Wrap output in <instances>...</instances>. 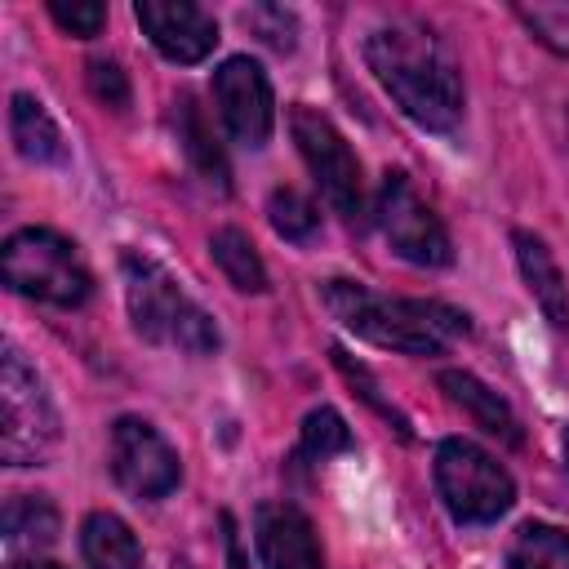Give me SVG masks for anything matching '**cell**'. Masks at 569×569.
Returning a JSON list of instances; mask_svg holds the SVG:
<instances>
[{
	"label": "cell",
	"mask_w": 569,
	"mask_h": 569,
	"mask_svg": "<svg viewBox=\"0 0 569 569\" xmlns=\"http://www.w3.org/2000/svg\"><path fill=\"white\" fill-rule=\"evenodd\" d=\"M240 22H244L267 49H276V53H293V44H298V18H293L284 4H249V9L240 13Z\"/></svg>",
	"instance_id": "cell-22"
},
{
	"label": "cell",
	"mask_w": 569,
	"mask_h": 569,
	"mask_svg": "<svg viewBox=\"0 0 569 569\" xmlns=\"http://www.w3.org/2000/svg\"><path fill=\"white\" fill-rule=\"evenodd\" d=\"M365 62L391 102L422 129L449 133L462 120V71L445 40L422 22H387L369 31Z\"/></svg>",
	"instance_id": "cell-1"
},
{
	"label": "cell",
	"mask_w": 569,
	"mask_h": 569,
	"mask_svg": "<svg viewBox=\"0 0 569 569\" xmlns=\"http://www.w3.org/2000/svg\"><path fill=\"white\" fill-rule=\"evenodd\" d=\"M516 18L533 31L538 44L569 58V4H516Z\"/></svg>",
	"instance_id": "cell-24"
},
{
	"label": "cell",
	"mask_w": 569,
	"mask_h": 569,
	"mask_svg": "<svg viewBox=\"0 0 569 569\" xmlns=\"http://www.w3.org/2000/svg\"><path fill=\"white\" fill-rule=\"evenodd\" d=\"M222 547H227V565H231V569H249V565H244V551H240V538H236L231 516H222Z\"/></svg>",
	"instance_id": "cell-27"
},
{
	"label": "cell",
	"mask_w": 569,
	"mask_h": 569,
	"mask_svg": "<svg viewBox=\"0 0 569 569\" xmlns=\"http://www.w3.org/2000/svg\"><path fill=\"white\" fill-rule=\"evenodd\" d=\"M267 218H271V227H276L284 240H293V244H307V240L316 236V227H320L316 204H311L302 191H293V187H276V191H271Z\"/></svg>",
	"instance_id": "cell-21"
},
{
	"label": "cell",
	"mask_w": 569,
	"mask_h": 569,
	"mask_svg": "<svg viewBox=\"0 0 569 569\" xmlns=\"http://www.w3.org/2000/svg\"><path fill=\"white\" fill-rule=\"evenodd\" d=\"M565 458H569V431H565Z\"/></svg>",
	"instance_id": "cell-29"
},
{
	"label": "cell",
	"mask_w": 569,
	"mask_h": 569,
	"mask_svg": "<svg viewBox=\"0 0 569 569\" xmlns=\"http://www.w3.org/2000/svg\"><path fill=\"white\" fill-rule=\"evenodd\" d=\"M436 489H440V502L449 507V516L462 525H489L516 502V480L507 476V467L462 436L440 440Z\"/></svg>",
	"instance_id": "cell-5"
},
{
	"label": "cell",
	"mask_w": 569,
	"mask_h": 569,
	"mask_svg": "<svg viewBox=\"0 0 569 569\" xmlns=\"http://www.w3.org/2000/svg\"><path fill=\"white\" fill-rule=\"evenodd\" d=\"M0 271H4V284L13 293L49 302V307H80L89 298V284H93L80 249L49 227L13 231L4 240Z\"/></svg>",
	"instance_id": "cell-4"
},
{
	"label": "cell",
	"mask_w": 569,
	"mask_h": 569,
	"mask_svg": "<svg viewBox=\"0 0 569 569\" xmlns=\"http://www.w3.org/2000/svg\"><path fill=\"white\" fill-rule=\"evenodd\" d=\"M178 138H182L191 164L200 169V178H204L209 187L227 191V160H222V151H218V142H213V133H209V124L200 120V111H196L191 98L178 102Z\"/></svg>",
	"instance_id": "cell-20"
},
{
	"label": "cell",
	"mask_w": 569,
	"mask_h": 569,
	"mask_svg": "<svg viewBox=\"0 0 569 569\" xmlns=\"http://www.w3.org/2000/svg\"><path fill=\"white\" fill-rule=\"evenodd\" d=\"M9 138H13L18 156L31 160V164H58L67 156L62 129L53 124L44 102L31 98V93H13L9 98Z\"/></svg>",
	"instance_id": "cell-14"
},
{
	"label": "cell",
	"mask_w": 569,
	"mask_h": 569,
	"mask_svg": "<svg viewBox=\"0 0 569 569\" xmlns=\"http://www.w3.org/2000/svg\"><path fill=\"white\" fill-rule=\"evenodd\" d=\"M89 89H93V98H98L102 107H111V111H124V107H129V80H124V71H120L111 58H93V62H89Z\"/></svg>",
	"instance_id": "cell-26"
},
{
	"label": "cell",
	"mask_w": 569,
	"mask_h": 569,
	"mask_svg": "<svg viewBox=\"0 0 569 569\" xmlns=\"http://www.w3.org/2000/svg\"><path fill=\"white\" fill-rule=\"evenodd\" d=\"M58 538V507L40 493H18L4 502V542L9 551H40Z\"/></svg>",
	"instance_id": "cell-17"
},
{
	"label": "cell",
	"mask_w": 569,
	"mask_h": 569,
	"mask_svg": "<svg viewBox=\"0 0 569 569\" xmlns=\"http://www.w3.org/2000/svg\"><path fill=\"white\" fill-rule=\"evenodd\" d=\"M511 244H516V262H520L525 289L533 293V302L542 307V316L556 329H569V280H565L560 262L551 258L547 240H538L533 231H516Z\"/></svg>",
	"instance_id": "cell-13"
},
{
	"label": "cell",
	"mask_w": 569,
	"mask_h": 569,
	"mask_svg": "<svg viewBox=\"0 0 569 569\" xmlns=\"http://www.w3.org/2000/svg\"><path fill=\"white\" fill-rule=\"evenodd\" d=\"M9 569H62V565H49V560H13Z\"/></svg>",
	"instance_id": "cell-28"
},
{
	"label": "cell",
	"mask_w": 569,
	"mask_h": 569,
	"mask_svg": "<svg viewBox=\"0 0 569 569\" xmlns=\"http://www.w3.org/2000/svg\"><path fill=\"white\" fill-rule=\"evenodd\" d=\"M213 102L218 116L227 124V133L244 147H262L271 138L276 124V98H271V80L253 58H227L213 71Z\"/></svg>",
	"instance_id": "cell-10"
},
{
	"label": "cell",
	"mask_w": 569,
	"mask_h": 569,
	"mask_svg": "<svg viewBox=\"0 0 569 569\" xmlns=\"http://www.w3.org/2000/svg\"><path fill=\"white\" fill-rule=\"evenodd\" d=\"M302 449L325 462V458L351 449V431H347V422H342L329 405H320V409H311V413L302 418Z\"/></svg>",
	"instance_id": "cell-23"
},
{
	"label": "cell",
	"mask_w": 569,
	"mask_h": 569,
	"mask_svg": "<svg viewBox=\"0 0 569 569\" xmlns=\"http://www.w3.org/2000/svg\"><path fill=\"white\" fill-rule=\"evenodd\" d=\"M320 298L333 311V320H342L356 338L387 351H405V356H440L453 333H467V316L440 302L391 298L360 280H325Z\"/></svg>",
	"instance_id": "cell-2"
},
{
	"label": "cell",
	"mask_w": 569,
	"mask_h": 569,
	"mask_svg": "<svg viewBox=\"0 0 569 569\" xmlns=\"http://www.w3.org/2000/svg\"><path fill=\"white\" fill-rule=\"evenodd\" d=\"M253 538L262 569H325L316 525L293 502H262L253 516Z\"/></svg>",
	"instance_id": "cell-12"
},
{
	"label": "cell",
	"mask_w": 569,
	"mask_h": 569,
	"mask_svg": "<svg viewBox=\"0 0 569 569\" xmlns=\"http://www.w3.org/2000/svg\"><path fill=\"white\" fill-rule=\"evenodd\" d=\"M289 133L298 142V156L307 160L316 187L325 191V200L342 213V218H360L365 209V182H360V160L347 147V138L338 133V124L316 111V107H293L289 111Z\"/></svg>",
	"instance_id": "cell-7"
},
{
	"label": "cell",
	"mask_w": 569,
	"mask_h": 569,
	"mask_svg": "<svg viewBox=\"0 0 569 569\" xmlns=\"http://www.w3.org/2000/svg\"><path fill=\"white\" fill-rule=\"evenodd\" d=\"M507 569H569V529L529 520L507 547Z\"/></svg>",
	"instance_id": "cell-19"
},
{
	"label": "cell",
	"mask_w": 569,
	"mask_h": 569,
	"mask_svg": "<svg viewBox=\"0 0 569 569\" xmlns=\"http://www.w3.org/2000/svg\"><path fill=\"white\" fill-rule=\"evenodd\" d=\"M58 445V413L22 360L18 347H4L0 360V453L9 467H36Z\"/></svg>",
	"instance_id": "cell-6"
},
{
	"label": "cell",
	"mask_w": 569,
	"mask_h": 569,
	"mask_svg": "<svg viewBox=\"0 0 569 569\" xmlns=\"http://www.w3.org/2000/svg\"><path fill=\"white\" fill-rule=\"evenodd\" d=\"M440 387H445V396H449L453 405H462V409L476 418V427H485L489 436H498V440H507V445H520V422H516L511 405H507L498 391H489L476 373L445 369V373H440Z\"/></svg>",
	"instance_id": "cell-15"
},
{
	"label": "cell",
	"mask_w": 569,
	"mask_h": 569,
	"mask_svg": "<svg viewBox=\"0 0 569 569\" xmlns=\"http://www.w3.org/2000/svg\"><path fill=\"white\" fill-rule=\"evenodd\" d=\"M80 551L89 569H142V547L116 511H93L80 525Z\"/></svg>",
	"instance_id": "cell-16"
},
{
	"label": "cell",
	"mask_w": 569,
	"mask_h": 569,
	"mask_svg": "<svg viewBox=\"0 0 569 569\" xmlns=\"http://www.w3.org/2000/svg\"><path fill=\"white\" fill-rule=\"evenodd\" d=\"M133 18L169 62H200L218 44L213 13H204L191 0H138Z\"/></svg>",
	"instance_id": "cell-11"
},
{
	"label": "cell",
	"mask_w": 569,
	"mask_h": 569,
	"mask_svg": "<svg viewBox=\"0 0 569 569\" xmlns=\"http://www.w3.org/2000/svg\"><path fill=\"white\" fill-rule=\"evenodd\" d=\"M49 18L67 36L89 40V36H98L107 27V4H98V0H49Z\"/></svg>",
	"instance_id": "cell-25"
},
{
	"label": "cell",
	"mask_w": 569,
	"mask_h": 569,
	"mask_svg": "<svg viewBox=\"0 0 569 569\" xmlns=\"http://www.w3.org/2000/svg\"><path fill=\"white\" fill-rule=\"evenodd\" d=\"M378 227L387 236V244L413 262V267H449L453 262V244L445 222L431 213V204L413 191V182L405 173H387L378 187Z\"/></svg>",
	"instance_id": "cell-8"
},
{
	"label": "cell",
	"mask_w": 569,
	"mask_h": 569,
	"mask_svg": "<svg viewBox=\"0 0 569 569\" xmlns=\"http://www.w3.org/2000/svg\"><path fill=\"white\" fill-rule=\"evenodd\" d=\"M107 458H111L116 485L129 489L133 498H164L178 489V476H182L178 449L147 418H120L111 427Z\"/></svg>",
	"instance_id": "cell-9"
},
{
	"label": "cell",
	"mask_w": 569,
	"mask_h": 569,
	"mask_svg": "<svg viewBox=\"0 0 569 569\" xmlns=\"http://www.w3.org/2000/svg\"><path fill=\"white\" fill-rule=\"evenodd\" d=\"M120 276H124L129 320H133V329L147 342L178 347L187 356L218 351V325H213V316L200 302H191L182 293V284L160 262H151L142 253H124L120 258Z\"/></svg>",
	"instance_id": "cell-3"
},
{
	"label": "cell",
	"mask_w": 569,
	"mask_h": 569,
	"mask_svg": "<svg viewBox=\"0 0 569 569\" xmlns=\"http://www.w3.org/2000/svg\"><path fill=\"white\" fill-rule=\"evenodd\" d=\"M209 253H213L218 271H222L240 293H262V289H267V267H262V258H258V249H253V240H249L244 231L218 227V231L209 236Z\"/></svg>",
	"instance_id": "cell-18"
}]
</instances>
